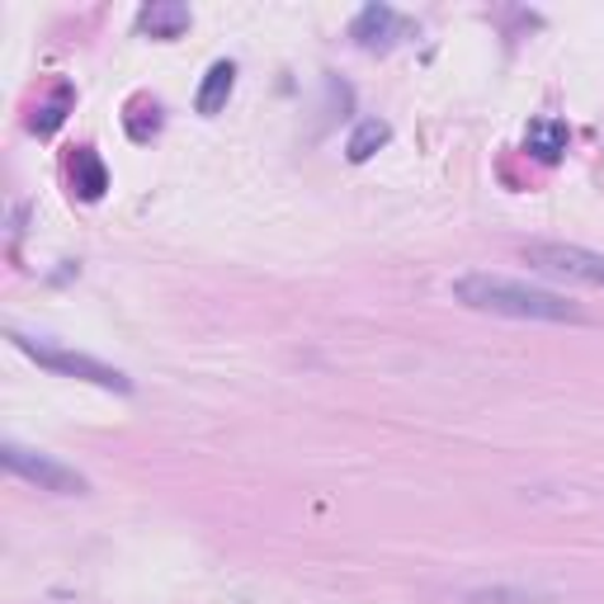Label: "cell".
I'll use <instances>...</instances> for the list:
<instances>
[{
    "label": "cell",
    "mask_w": 604,
    "mask_h": 604,
    "mask_svg": "<svg viewBox=\"0 0 604 604\" xmlns=\"http://www.w3.org/2000/svg\"><path fill=\"white\" fill-rule=\"evenodd\" d=\"M454 298L472 312H491V316H515V322H567L581 326L585 312L577 302H567L562 293L548 289H529L519 279H501V275H463L454 283Z\"/></svg>",
    "instance_id": "1"
},
{
    "label": "cell",
    "mask_w": 604,
    "mask_h": 604,
    "mask_svg": "<svg viewBox=\"0 0 604 604\" xmlns=\"http://www.w3.org/2000/svg\"><path fill=\"white\" fill-rule=\"evenodd\" d=\"M10 340L20 345L29 359H38L43 369H53V373H61V378H76V383H94V388H104V392H133L128 373L109 369V363L90 359V355H76V349H57V345H47V340L24 336V331H14Z\"/></svg>",
    "instance_id": "2"
},
{
    "label": "cell",
    "mask_w": 604,
    "mask_h": 604,
    "mask_svg": "<svg viewBox=\"0 0 604 604\" xmlns=\"http://www.w3.org/2000/svg\"><path fill=\"white\" fill-rule=\"evenodd\" d=\"M0 458H5V468H10L14 477L34 482L38 491H57V496H86V477L76 472V468H67V463H57L53 454L24 449V444L5 439V444H0Z\"/></svg>",
    "instance_id": "3"
},
{
    "label": "cell",
    "mask_w": 604,
    "mask_h": 604,
    "mask_svg": "<svg viewBox=\"0 0 604 604\" xmlns=\"http://www.w3.org/2000/svg\"><path fill=\"white\" fill-rule=\"evenodd\" d=\"M524 260L544 275H558V279H577V283H591V289H604V256L600 250H585V246H567V242H529L524 246Z\"/></svg>",
    "instance_id": "4"
},
{
    "label": "cell",
    "mask_w": 604,
    "mask_h": 604,
    "mask_svg": "<svg viewBox=\"0 0 604 604\" xmlns=\"http://www.w3.org/2000/svg\"><path fill=\"white\" fill-rule=\"evenodd\" d=\"M406 29L411 24L392 5H363L355 14V24H349V38H355L363 53H388L396 38H406Z\"/></svg>",
    "instance_id": "5"
},
{
    "label": "cell",
    "mask_w": 604,
    "mask_h": 604,
    "mask_svg": "<svg viewBox=\"0 0 604 604\" xmlns=\"http://www.w3.org/2000/svg\"><path fill=\"white\" fill-rule=\"evenodd\" d=\"M232 90H236V67H232V61H213L209 76H203V86H199V94H194V109L203 119H213V114L227 109Z\"/></svg>",
    "instance_id": "6"
},
{
    "label": "cell",
    "mask_w": 604,
    "mask_h": 604,
    "mask_svg": "<svg viewBox=\"0 0 604 604\" xmlns=\"http://www.w3.org/2000/svg\"><path fill=\"white\" fill-rule=\"evenodd\" d=\"M137 24H142V34H152V38H180L189 29V10L175 5V0H152V5L137 14Z\"/></svg>",
    "instance_id": "7"
},
{
    "label": "cell",
    "mask_w": 604,
    "mask_h": 604,
    "mask_svg": "<svg viewBox=\"0 0 604 604\" xmlns=\"http://www.w3.org/2000/svg\"><path fill=\"white\" fill-rule=\"evenodd\" d=\"M567 142H571V133H567V123L562 119H538V123H529V137H524V147H529V156H538V161H558V156L567 152Z\"/></svg>",
    "instance_id": "8"
},
{
    "label": "cell",
    "mask_w": 604,
    "mask_h": 604,
    "mask_svg": "<svg viewBox=\"0 0 604 604\" xmlns=\"http://www.w3.org/2000/svg\"><path fill=\"white\" fill-rule=\"evenodd\" d=\"M71 184H76V194L90 199V203L109 189V170H104V161L90 147H76V156H71Z\"/></svg>",
    "instance_id": "9"
},
{
    "label": "cell",
    "mask_w": 604,
    "mask_h": 604,
    "mask_svg": "<svg viewBox=\"0 0 604 604\" xmlns=\"http://www.w3.org/2000/svg\"><path fill=\"white\" fill-rule=\"evenodd\" d=\"M388 137H392V128H388L383 119H363L359 128L349 133V142H345V156L359 166V161H369V156H373L378 147H388Z\"/></svg>",
    "instance_id": "10"
},
{
    "label": "cell",
    "mask_w": 604,
    "mask_h": 604,
    "mask_svg": "<svg viewBox=\"0 0 604 604\" xmlns=\"http://www.w3.org/2000/svg\"><path fill=\"white\" fill-rule=\"evenodd\" d=\"M67 114H71V90H67V86H57V90H53V100L34 109V119H29V133H38V137L57 133L61 123H67Z\"/></svg>",
    "instance_id": "11"
},
{
    "label": "cell",
    "mask_w": 604,
    "mask_h": 604,
    "mask_svg": "<svg viewBox=\"0 0 604 604\" xmlns=\"http://www.w3.org/2000/svg\"><path fill=\"white\" fill-rule=\"evenodd\" d=\"M128 133L137 137V142H152L156 133H161V104L156 100H147V94H137V100L128 104Z\"/></svg>",
    "instance_id": "12"
}]
</instances>
